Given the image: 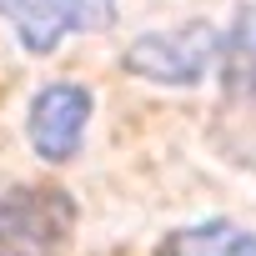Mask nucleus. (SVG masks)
Returning <instances> with one entry per match:
<instances>
[{
  "instance_id": "nucleus-1",
  "label": "nucleus",
  "mask_w": 256,
  "mask_h": 256,
  "mask_svg": "<svg viewBox=\"0 0 256 256\" xmlns=\"http://www.w3.org/2000/svg\"><path fill=\"white\" fill-rule=\"evenodd\" d=\"M221 40L206 20L181 26V30H161V36H141L126 50V66L146 80H166V86H191L201 80V70L216 60Z\"/></svg>"
},
{
  "instance_id": "nucleus-2",
  "label": "nucleus",
  "mask_w": 256,
  "mask_h": 256,
  "mask_svg": "<svg viewBox=\"0 0 256 256\" xmlns=\"http://www.w3.org/2000/svg\"><path fill=\"white\" fill-rule=\"evenodd\" d=\"M70 226V201L50 186L0 201V256H56Z\"/></svg>"
},
{
  "instance_id": "nucleus-3",
  "label": "nucleus",
  "mask_w": 256,
  "mask_h": 256,
  "mask_svg": "<svg viewBox=\"0 0 256 256\" xmlns=\"http://www.w3.org/2000/svg\"><path fill=\"white\" fill-rule=\"evenodd\" d=\"M0 16L16 26L26 50L46 56L60 46V36L106 26L116 16V0H0Z\"/></svg>"
},
{
  "instance_id": "nucleus-4",
  "label": "nucleus",
  "mask_w": 256,
  "mask_h": 256,
  "mask_svg": "<svg viewBox=\"0 0 256 256\" xmlns=\"http://www.w3.org/2000/svg\"><path fill=\"white\" fill-rule=\"evenodd\" d=\"M86 120H90V96L80 86H70V80L46 86L30 106V146L46 161H66V156L80 151Z\"/></svg>"
},
{
  "instance_id": "nucleus-5",
  "label": "nucleus",
  "mask_w": 256,
  "mask_h": 256,
  "mask_svg": "<svg viewBox=\"0 0 256 256\" xmlns=\"http://www.w3.org/2000/svg\"><path fill=\"white\" fill-rule=\"evenodd\" d=\"M166 256H256V236L231 221H206V226L176 231L166 241Z\"/></svg>"
},
{
  "instance_id": "nucleus-6",
  "label": "nucleus",
  "mask_w": 256,
  "mask_h": 256,
  "mask_svg": "<svg viewBox=\"0 0 256 256\" xmlns=\"http://www.w3.org/2000/svg\"><path fill=\"white\" fill-rule=\"evenodd\" d=\"M221 76L231 90H256V10H241L226 46H221Z\"/></svg>"
}]
</instances>
